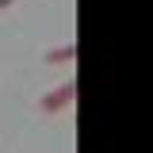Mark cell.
<instances>
[{
  "instance_id": "3957f363",
  "label": "cell",
  "mask_w": 153,
  "mask_h": 153,
  "mask_svg": "<svg viewBox=\"0 0 153 153\" xmlns=\"http://www.w3.org/2000/svg\"><path fill=\"white\" fill-rule=\"evenodd\" d=\"M0 8H12V0H0Z\"/></svg>"
},
{
  "instance_id": "6da1fadb",
  "label": "cell",
  "mask_w": 153,
  "mask_h": 153,
  "mask_svg": "<svg viewBox=\"0 0 153 153\" xmlns=\"http://www.w3.org/2000/svg\"><path fill=\"white\" fill-rule=\"evenodd\" d=\"M76 100V80H65V84H57V88H50V92L38 100V111H46V115H57L61 107H69Z\"/></svg>"
},
{
  "instance_id": "7a4b0ae2",
  "label": "cell",
  "mask_w": 153,
  "mask_h": 153,
  "mask_svg": "<svg viewBox=\"0 0 153 153\" xmlns=\"http://www.w3.org/2000/svg\"><path fill=\"white\" fill-rule=\"evenodd\" d=\"M46 61H50V65H61V61H73L76 57V42H65V46H54V50H46Z\"/></svg>"
}]
</instances>
